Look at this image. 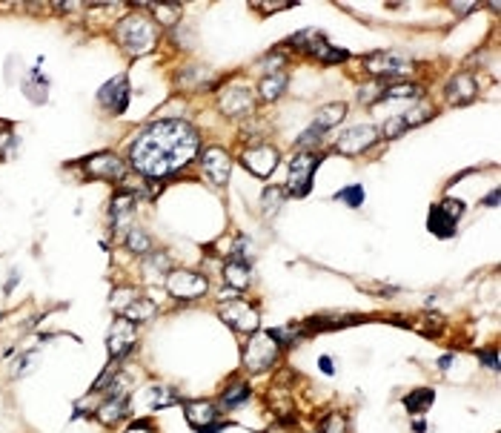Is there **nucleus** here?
Here are the masks:
<instances>
[{"instance_id":"f257e3e1","label":"nucleus","mask_w":501,"mask_h":433,"mask_svg":"<svg viewBox=\"0 0 501 433\" xmlns=\"http://www.w3.org/2000/svg\"><path fill=\"white\" fill-rule=\"evenodd\" d=\"M198 152V132L192 130L184 121H160L152 124L149 130H143L129 158H132V167L149 178H164L172 175L181 167H186Z\"/></svg>"},{"instance_id":"f03ea898","label":"nucleus","mask_w":501,"mask_h":433,"mask_svg":"<svg viewBox=\"0 0 501 433\" xmlns=\"http://www.w3.org/2000/svg\"><path fill=\"white\" fill-rule=\"evenodd\" d=\"M118 40L129 55H147L155 46V26L140 14H129L118 23Z\"/></svg>"},{"instance_id":"7ed1b4c3","label":"nucleus","mask_w":501,"mask_h":433,"mask_svg":"<svg viewBox=\"0 0 501 433\" xmlns=\"http://www.w3.org/2000/svg\"><path fill=\"white\" fill-rule=\"evenodd\" d=\"M276 359H278V342L272 339L269 333L255 336V339L247 344V350H244V364L249 367L252 373L267 371V367L276 364Z\"/></svg>"},{"instance_id":"20e7f679","label":"nucleus","mask_w":501,"mask_h":433,"mask_svg":"<svg viewBox=\"0 0 501 433\" xmlns=\"http://www.w3.org/2000/svg\"><path fill=\"white\" fill-rule=\"evenodd\" d=\"M321 164V155L315 152H301L293 158V164H289V192L293 196H306L310 192V184H313V172L318 169Z\"/></svg>"},{"instance_id":"39448f33","label":"nucleus","mask_w":501,"mask_h":433,"mask_svg":"<svg viewBox=\"0 0 501 433\" xmlns=\"http://www.w3.org/2000/svg\"><path fill=\"white\" fill-rule=\"evenodd\" d=\"M167 290L175 299H198L206 293V279L192 270H175L167 279Z\"/></svg>"},{"instance_id":"423d86ee","label":"nucleus","mask_w":501,"mask_h":433,"mask_svg":"<svg viewBox=\"0 0 501 433\" xmlns=\"http://www.w3.org/2000/svg\"><path fill=\"white\" fill-rule=\"evenodd\" d=\"M376 138H378L376 126H367V124H361V126H352V130H347L341 138H338L335 150L341 152V155H361L364 150H369V147H373V143H376Z\"/></svg>"},{"instance_id":"0eeeda50","label":"nucleus","mask_w":501,"mask_h":433,"mask_svg":"<svg viewBox=\"0 0 501 433\" xmlns=\"http://www.w3.org/2000/svg\"><path fill=\"white\" fill-rule=\"evenodd\" d=\"M244 167L252 175H258V178H269L272 169L278 167V150H272V147H252L244 155Z\"/></svg>"},{"instance_id":"6e6552de","label":"nucleus","mask_w":501,"mask_h":433,"mask_svg":"<svg viewBox=\"0 0 501 433\" xmlns=\"http://www.w3.org/2000/svg\"><path fill=\"white\" fill-rule=\"evenodd\" d=\"M364 63L373 75H401L410 69V60L398 52H376V55L364 58Z\"/></svg>"},{"instance_id":"1a4fd4ad","label":"nucleus","mask_w":501,"mask_h":433,"mask_svg":"<svg viewBox=\"0 0 501 433\" xmlns=\"http://www.w3.org/2000/svg\"><path fill=\"white\" fill-rule=\"evenodd\" d=\"M221 316H223L226 325H232V327L241 330V333H252V330H258V313L249 307V304H244V301H232L230 307L221 310Z\"/></svg>"},{"instance_id":"9d476101","label":"nucleus","mask_w":501,"mask_h":433,"mask_svg":"<svg viewBox=\"0 0 501 433\" xmlns=\"http://www.w3.org/2000/svg\"><path fill=\"white\" fill-rule=\"evenodd\" d=\"M204 169L209 175V181L226 184V181H230V172H232V161H230V155H226L221 147H212V150L204 152Z\"/></svg>"},{"instance_id":"9b49d317","label":"nucleus","mask_w":501,"mask_h":433,"mask_svg":"<svg viewBox=\"0 0 501 433\" xmlns=\"http://www.w3.org/2000/svg\"><path fill=\"white\" fill-rule=\"evenodd\" d=\"M135 330H132V322H126V318H118L115 325L109 330V356L112 359H121L126 350H132L135 344Z\"/></svg>"},{"instance_id":"f8f14e48","label":"nucleus","mask_w":501,"mask_h":433,"mask_svg":"<svg viewBox=\"0 0 501 433\" xmlns=\"http://www.w3.org/2000/svg\"><path fill=\"white\" fill-rule=\"evenodd\" d=\"M101 104L106 106V109H112L115 115H121V112H126V106H129V84H126V78H115V81H109L103 89H101Z\"/></svg>"},{"instance_id":"ddd939ff","label":"nucleus","mask_w":501,"mask_h":433,"mask_svg":"<svg viewBox=\"0 0 501 433\" xmlns=\"http://www.w3.org/2000/svg\"><path fill=\"white\" fill-rule=\"evenodd\" d=\"M86 172L92 175V178L118 181L121 175H123V164H121V158H115V155L103 152V155H95V158H89V161H86Z\"/></svg>"},{"instance_id":"4468645a","label":"nucleus","mask_w":501,"mask_h":433,"mask_svg":"<svg viewBox=\"0 0 501 433\" xmlns=\"http://www.w3.org/2000/svg\"><path fill=\"white\" fill-rule=\"evenodd\" d=\"M221 109L226 115H247L252 112V92L244 86H232L221 95Z\"/></svg>"},{"instance_id":"2eb2a0df","label":"nucleus","mask_w":501,"mask_h":433,"mask_svg":"<svg viewBox=\"0 0 501 433\" xmlns=\"http://www.w3.org/2000/svg\"><path fill=\"white\" fill-rule=\"evenodd\" d=\"M447 98H450V104H467V101H473L476 98V81H473V75H456L450 81V86H447Z\"/></svg>"},{"instance_id":"dca6fc26","label":"nucleus","mask_w":501,"mask_h":433,"mask_svg":"<svg viewBox=\"0 0 501 433\" xmlns=\"http://www.w3.org/2000/svg\"><path fill=\"white\" fill-rule=\"evenodd\" d=\"M186 419H189V425L192 428H198V430H206L209 425H212L215 419H218V410L209 405V402H186Z\"/></svg>"},{"instance_id":"f3484780","label":"nucleus","mask_w":501,"mask_h":433,"mask_svg":"<svg viewBox=\"0 0 501 433\" xmlns=\"http://www.w3.org/2000/svg\"><path fill=\"white\" fill-rule=\"evenodd\" d=\"M223 279H226V284L230 287H235V290H247L249 287V281H252V276H249V267L241 261V259H235V261H230L226 264V270H223Z\"/></svg>"},{"instance_id":"a211bd4d","label":"nucleus","mask_w":501,"mask_h":433,"mask_svg":"<svg viewBox=\"0 0 501 433\" xmlns=\"http://www.w3.org/2000/svg\"><path fill=\"white\" fill-rule=\"evenodd\" d=\"M123 410H126V402H123V396H109L106 402L98 408V419L103 422V425H115L121 416H123Z\"/></svg>"},{"instance_id":"6ab92c4d","label":"nucleus","mask_w":501,"mask_h":433,"mask_svg":"<svg viewBox=\"0 0 501 433\" xmlns=\"http://www.w3.org/2000/svg\"><path fill=\"white\" fill-rule=\"evenodd\" d=\"M121 316L126 318V322H149V318L155 316V304L138 296V299H135L132 304H129V307H126Z\"/></svg>"},{"instance_id":"aec40b11","label":"nucleus","mask_w":501,"mask_h":433,"mask_svg":"<svg viewBox=\"0 0 501 433\" xmlns=\"http://www.w3.org/2000/svg\"><path fill=\"white\" fill-rule=\"evenodd\" d=\"M430 233L441 235V238H450L452 233H456V221H452L441 207H435V210L430 213Z\"/></svg>"},{"instance_id":"412c9836","label":"nucleus","mask_w":501,"mask_h":433,"mask_svg":"<svg viewBox=\"0 0 501 433\" xmlns=\"http://www.w3.org/2000/svg\"><path fill=\"white\" fill-rule=\"evenodd\" d=\"M178 396L172 388H160V384H155V388H147V408L149 410H158V408H167V405H175Z\"/></svg>"},{"instance_id":"4be33fe9","label":"nucleus","mask_w":501,"mask_h":433,"mask_svg":"<svg viewBox=\"0 0 501 433\" xmlns=\"http://www.w3.org/2000/svg\"><path fill=\"white\" fill-rule=\"evenodd\" d=\"M432 399H435V390L421 388V390H413L407 399H404V405H407L410 413H427L430 405H432Z\"/></svg>"},{"instance_id":"5701e85b","label":"nucleus","mask_w":501,"mask_h":433,"mask_svg":"<svg viewBox=\"0 0 501 433\" xmlns=\"http://www.w3.org/2000/svg\"><path fill=\"white\" fill-rule=\"evenodd\" d=\"M344 115H347V104H330V106H324V109L318 112L315 126H321V130H330V126H335L338 121H344Z\"/></svg>"},{"instance_id":"b1692460","label":"nucleus","mask_w":501,"mask_h":433,"mask_svg":"<svg viewBox=\"0 0 501 433\" xmlns=\"http://www.w3.org/2000/svg\"><path fill=\"white\" fill-rule=\"evenodd\" d=\"M132 196L129 192H123V196H118L115 201H112V218H115V224H118V230H123V224H126V218H129V213H132Z\"/></svg>"},{"instance_id":"393cba45","label":"nucleus","mask_w":501,"mask_h":433,"mask_svg":"<svg viewBox=\"0 0 501 433\" xmlns=\"http://www.w3.org/2000/svg\"><path fill=\"white\" fill-rule=\"evenodd\" d=\"M284 86H286V75L284 72L269 75V78H264V81H261V95H264L267 101H276L278 95L284 92Z\"/></svg>"},{"instance_id":"a878e982","label":"nucleus","mask_w":501,"mask_h":433,"mask_svg":"<svg viewBox=\"0 0 501 433\" xmlns=\"http://www.w3.org/2000/svg\"><path fill=\"white\" fill-rule=\"evenodd\" d=\"M418 95H421V92H418L415 86L398 84V86H390V89H384V101H415Z\"/></svg>"},{"instance_id":"bb28decb","label":"nucleus","mask_w":501,"mask_h":433,"mask_svg":"<svg viewBox=\"0 0 501 433\" xmlns=\"http://www.w3.org/2000/svg\"><path fill=\"white\" fill-rule=\"evenodd\" d=\"M126 244H129V250H132V253H149V250H152V242H149V235L143 233L140 227H135L132 233L126 235Z\"/></svg>"},{"instance_id":"cd10ccee","label":"nucleus","mask_w":501,"mask_h":433,"mask_svg":"<svg viewBox=\"0 0 501 433\" xmlns=\"http://www.w3.org/2000/svg\"><path fill=\"white\" fill-rule=\"evenodd\" d=\"M247 399H249V388L238 382V384H232V388L223 393V405H226V408H235V405H241V402H247Z\"/></svg>"},{"instance_id":"c85d7f7f","label":"nucleus","mask_w":501,"mask_h":433,"mask_svg":"<svg viewBox=\"0 0 501 433\" xmlns=\"http://www.w3.org/2000/svg\"><path fill=\"white\" fill-rule=\"evenodd\" d=\"M335 198H341L347 207H361V204H364V189H361L358 184H352V187H347V189H338Z\"/></svg>"},{"instance_id":"c756f323","label":"nucleus","mask_w":501,"mask_h":433,"mask_svg":"<svg viewBox=\"0 0 501 433\" xmlns=\"http://www.w3.org/2000/svg\"><path fill=\"white\" fill-rule=\"evenodd\" d=\"M281 201H284V189L281 187H269L264 192V210H267V215H272V210H278Z\"/></svg>"},{"instance_id":"7c9ffc66","label":"nucleus","mask_w":501,"mask_h":433,"mask_svg":"<svg viewBox=\"0 0 501 433\" xmlns=\"http://www.w3.org/2000/svg\"><path fill=\"white\" fill-rule=\"evenodd\" d=\"M135 299H138L135 290H126V287H123V290H115V293H112V307H115L118 313H123Z\"/></svg>"},{"instance_id":"2f4dec72","label":"nucleus","mask_w":501,"mask_h":433,"mask_svg":"<svg viewBox=\"0 0 501 433\" xmlns=\"http://www.w3.org/2000/svg\"><path fill=\"white\" fill-rule=\"evenodd\" d=\"M321 132H324V130H321V126H310V130H306V132L301 135L298 147H301V150H306V147H315V143H321V138H324Z\"/></svg>"},{"instance_id":"473e14b6","label":"nucleus","mask_w":501,"mask_h":433,"mask_svg":"<svg viewBox=\"0 0 501 433\" xmlns=\"http://www.w3.org/2000/svg\"><path fill=\"white\" fill-rule=\"evenodd\" d=\"M439 207H441V210H444V213H447V215H450L452 221H459V218L464 215V201H456V198H447V201H441Z\"/></svg>"},{"instance_id":"72a5a7b5","label":"nucleus","mask_w":501,"mask_h":433,"mask_svg":"<svg viewBox=\"0 0 501 433\" xmlns=\"http://www.w3.org/2000/svg\"><path fill=\"white\" fill-rule=\"evenodd\" d=\"M149 9L158 14V18H167L164 23H175L178 14H181V9H178V6H149Z\"/></svg>"},{"instance_id":"f704fd0d","label":"nucleus","mask_w":501,"mask_h":433,"mask_svg":"<svg viewBox=\"0 0 501 433\" xmlns=\"http://www.w3.org/2000/svg\"><path fill=\"white\" fill-rule=\"evenodd\" d=\"M324 433H344V416L341 413H330L324 422Z\"/></svg>"},{"instance_id":"c9c22d12","label":"nucleus","mask_w":501,"mask_h":433,"mask_svg":"<svg viewBox=\"0 0 501 433\" xmlns=\"http://www.w3.org/2000/svg\"><path fill=\"white\" fill-rule=\"evenodd\" d=\"M404 130H407V126H404V121L401 118H393V121L384 124V138H398Z\"/></svg>"},{"instance_id":"e433bc0d","label":"nucleus","mask_w":501,"mask_h":433,"mask_svg":"<svg viewBox=\"0 0 501 433\" xmlns=\"http://www.w3.org/2000/svg\"><path fill=\"white\" fill-rule=\"evenodd\" d=\"M12 150V132H0V155H6Z\"/></svg>"},{"instance_id":"4c0bfd02","label":"nucleus","mask_w":501,"mask_h":433,"mask_svg":"<svg viewBox=\"0 0 501 433\" xmlns=\"http://www.w3.org/2000/svg\"><path fill=\"white\" fill-rule=\"evenodd\" d=\"M318 367H321V371H324L327 376L335 373V367H332V359H330V356H321V359H318Z\"/></svg>"},{"instance_id":"58836bf2","label":"nucleus","mask_w":501,"mask_h":433,"mask_svg":"<svg viewBox=\"0 0 501 433\" xmlns=\"http://www.w3.org/2000/svg\"><path fill=\"white\" fill-rule=\"evenodd\" d=\"M481 356H484V362H487V367L498 371V356H496V350H487V353H481Z\"/></svg>"},{"instance_id":"ea45409f","label":"nucleus","mask_w":501,"mask_h":433,"mask_svg":"<svg viewBox=\"0 0 501 433\" xmlns=\"http://www.w3.org/2000/svg\"><path fill=\"white\" fill-rule=\"evenodd\" d=\"M126 433H152V430H149L147 425H135V428H129Z\"/></svg>"},{"instance_id":"a19ab883","label":"nucleus","mask_w":501,"mask_h":433,"mask_svg":"<svg viewBox=\"0 0 501 433\" xmlns=\"http://www.w3.org/2000/svg\"><path fill=\"white\" fill-rule=\"evenodd\" d=\"M496 201H498V192H490V196H487V207H496Z\"/></svg>"},{"instance_id":"79ce46f5","label":"nucleus","mask_w":501,"mask_h":433,"mask_svg":"<svg viewBox=\"0 0 501 433\" xmlns=\"http://www.w3.org/2000/svg\"><path fill=\"white\" fill-rule=\"evenodd\" d=\"M450 362H452V356H444V359H441V364H439V367H441V371H447V367H450Z\"/></svg>"}]
</instances>
